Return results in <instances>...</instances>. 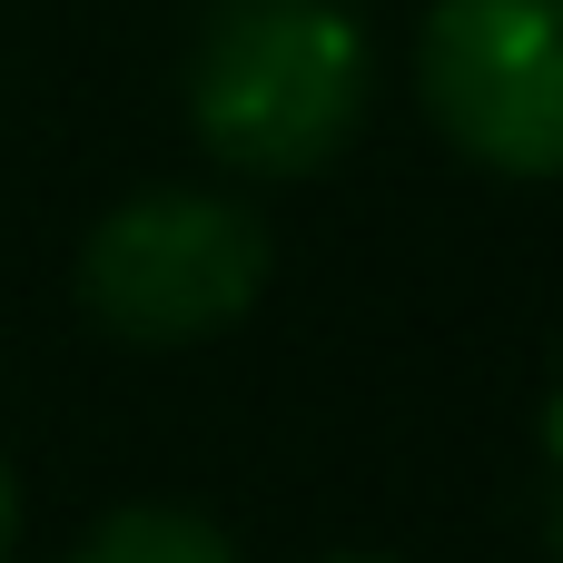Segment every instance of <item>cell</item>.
I'll list each match as a JSON object with an SVG mask.
<instances>
[{
  "instance_id": "cell-7",
  "label": "cell",
  "mask_w": 563,
  "mask_h": 563,
  "mask_svg": "<svg viewBox=\"0 0 563 563\" xmlns=\"http://www.w3.org/2000/svg\"><path fill=\"white\" fill-rule=\"evenodd\" d=\"M336 563H386V554H336Z\"/></svg>"
},
{
  "instance_id": "cell-3",
  "label": "cell",
  "mask_w": 563,
  "mask_h": 563,
  "mask_svg": "<svg viewBox=\"0 0 563 563\" xmlns=\"http://www.w3.org/2000/svg\"><path fill=\"white\" fill-rule=\"evenodd\" d=\"M416 99L475 168L563 178V0H435Z\"/></svg>"
},
{
  "instance_id": "cell-1",
  "label": "cell",
  "mask_w": 563,
  "mask_h": 563,
  "mask_svg": "<svg viewBox=\"0 0 563 563\" xmlns=\"http://www.w3.org/2000/svg\"><path fill=\"white\" fill-rule=\"evenodd\" d=\"M376 49L336 0H228L188 59V129L218 168L297 188L366 129Z\"/></svg>"
},
{
  "instance_id": "cell-6",
  "label": "cell",
  "mask_w": 563,
  "mask_h": 563,
  "mask_svg": "<svg viewBox=\"0 0 563 563\" xmlns=\"http://www.w3.org/2000/svg\"><path fill=\"white\" fill-rule=\"evenodd\" d=\"M554 455H563V406H554Z\"/></svg>"
},
{
  "instance_id": "cell-5",
  "label": "cell",
  "mask_w": 563,
  "mask_h": 563,
  "mask_svg": "<svg viewBox=\"0 0 563 563\" xmlns=\"http://www.w3.org/2000/svg\"><path fill=\"white\" fill-rule=\"evenodd\" d=\"M20 554V485H10V465H0V563Z\"/></svg>"
},
{
  "instance_id": "cell-2",
  "label": "cell",
  "mask_w": 563,
  "mask_h": 563,
  "mask_svg": "<svg viewBox=\"0 0 563 563\" xmlns=\"http://www.w3.org/2000/svg\"><path fill=\"white\" fill-rule=\"evenodd\" d=\"M267 297V228L218 188H139L79 238V317L119 346H208Z\"/></svg>"
},
{
  "instance_id": "cell-4",
  "label": "cell",
  "mask_w": 563,
  "mask_h": 563,
  "mask_svg": "<svg viewBox=\"0 0 563 563\" xmlns=\"http://www.w3.org/2000/svg\"><path fill=\"white\" fill-rule=\"evenodd\" d=\"M69 563H238V544L188 505H119L69 544Z\"/></svg>"
}]
</instances>
